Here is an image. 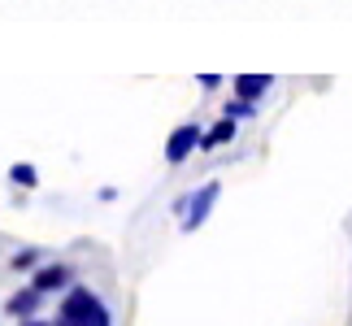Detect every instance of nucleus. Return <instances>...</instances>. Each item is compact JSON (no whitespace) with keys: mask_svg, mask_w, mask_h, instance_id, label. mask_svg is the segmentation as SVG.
<instances>
[{"mask_svg":"<svg viewBox=\"0 0 352 326\" xmlns=\"http://www.w3.org/2000/svg\"><path fill=\"white\" fill-rule=\"evenodd\" d=\"M218 196H222V183H205V187H196V192H187L179 196V213H183V230H200L205 226V217L213 213V205H218Z\"/></svg>","mask_w":352,"mask_h":326,"instance_id":"obj_2","label":"nucleus"},{"mask_svg":"<svg viewBox=\"0 0 352 326\" xmlns=\"http://www.w3.org/2000/svg\"><path fill=\"white\" fill-rule=\"evenodd\" d=\"M235 118H222V122H213V131H205V144L200 148H222V144H231L235 140Z\"/></svg>","mask_w":352,"mask_h":326,"instance_id":"obj_7","label":"nucleus"},{"mask_svg":"<svg viewBox=\"0 0 352 326\" xmlns=\"http://www.w3.org/2000/svg\"><path fill=\"white\" fill-rule=\"evenodd\" d=\"M22 326H57V322H39V318H22Z\"/></svg>","mask_w":352,"mask_h":326,"instance_id":"obj_12","label":"nucleus"},{"mask_svg":"<svg viewBox=\"0 0 352 326\" xmlns=\"http://www.w3.org/2000/svg\"><path fill=\"white\" fill-rule=\"evenodd\" d=\"M74 274H70V265H39L35 270V279H31V287L35 292H44V296H52V292H70L74 287V283H70Z\"/></svg>","mask_w":352,"mask_h":326,"instance_id":"obj_4","label":"nucleus"},{"mask_svg":"<svg viewBox=\"0 0 352 326\" xmlns=\"http://www.w3.org/2000/svg\"><path fill=\"white\" fill-rule=\"evenodd\" d=\"M200 144H205V131H200L196 122H183V127H174V135L166 140V161L170 166H183Z\"/></svg>","mask_w":352,"mask_h":326,"instance_id":"obj_3","label":"nucleus"},{"mask_svg":"<svg viewBox=\"0 0 352 326\" xmlns=\"http://www.w3.org/2000/svg\"><path fill=\"white\" fill-rule=\"evenodd\" d=\"M57 326H113V318H109V305L91 287H70L61 296Z\"/></svg>","mask_w":352,"mask_h":326,"instance_id":"obj_1","label":"nucleus"},{"mask_svg":"<svg viewBox=\"0 0 352 326\" xmlns=\"http://www.w3.org/2000/svg\"><path fill=\"white\" fill-rule=\"evenodd\" d=\"M39 305H44V292H35V287H22V292L9 296V314L13 318H35Z\"/></svg>","mask_w":352,"mask_h":326,"instance_id":"obj_6","label":"nucleus"},{"mask_svg":"<svg viewBox=\"0 0 352 326\" xmlns=\"http://www.w3.org/2000/svg\"><path fill=\"white\" fill-rule=\"evenodd\" d=\"M9 270H39V248H22V252H13V261H9Z\"/></svg>","mask_w":352,"mask_h":326,"instance_id":"obj_9","label":"nucleus"},{"mask_svg":"<svg viewBox=\"0 0 352 326\" xmlns=\"http://www.w3.org/2000/svg\"><path fill=\"white\" fill-rule=\"evenodd\" d=\"M9 179L18 183V187H35L39 174H35V166H13V170H9Z\"/></svg>","mask_w":352,"mask_h":326,"instance_id":"obj_10","label":"nucleus"},{"mask_svg":"<svg viewBox=\"0 0 352 326\" xmlns=\"http://www.w3.org/2000/svg\"><path fill=\"white\" fill-rule=\"evenodd\" d=\"M200 87L213 91V87H222V78H218V74H200Z\"/></svg>","mask_w":352,"mask_h":326,"instance_id":"obj_11","label":"nucleus"},{"mask_svg":"<svg viewBox=\"0 0 352 326\" xmlns=\"http://www.w3.org/2000/svg\"><path fill=\"white\" fill-rule=\"evenodd\" d=\"M252 113H256V100H239V96H231V100H226V113H222V118L243 122V118H252Z\"/></svg>","mask_w":352,"mask_h":326,"instance_id":"obj_8","label":"nucleus"},{"mask_svg":"<svg viewBox=\"0 0 352 326\" xmlns=\"http://www.w3.org/2000/svg\"><path fill=\"white\" fill-rule=\"evenodd\" d=\"M235 96L239 100H261L265 96V91L270 87H274V78H270V74H235Z\"/></svg>","mask_w":352,"mask_h":326,"instance_id":"obj_5","label":"nucleus"}]
</instances>
